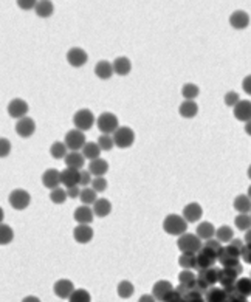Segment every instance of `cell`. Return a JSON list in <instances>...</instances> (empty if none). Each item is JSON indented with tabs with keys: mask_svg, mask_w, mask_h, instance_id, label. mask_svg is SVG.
Here are the masks:
<instances>
[{
	"mask_svg": "<svg viewBox=\"0 0 251 302\" xmlns=\"http://www.w3.org/2000/svg\"><path fill=\"white\" fill-rule=\"evenodd\" d=\"M163 230L169 236H180V234L186 232L188 222L178 214H169L163 220Z\"/></svg>",
	"mask_w": 251,
	"mask_h": 302,
	"instance_id": "6da1fadb",
	"label": "cell"
},
{
	"mask_svg": "<svg viewBox=\"0 0 251 302\" xmlns=\"http://www.w3.org/2000/svg\"><path fill=\"white\" fill-rule=\"evenodd\" d=\"M114 144L120 149H129L135 142V132L128 126H120L112 134Z\"/></svg>",
	"mask_w": 251,
	"mask_h": 302,
	"instance_id": "7a4b0ae2",
	"label": "cell"
},
{
	"mask_svg": "<svg viewBox=\"0 0 251 302\" xmlns=\"http://www.w3.org/2000/svg\"><path fill=\"white\" fill-rule=\"evenodd\" d=\"M202 239L196 234H191V232H183L178 236V240H177V246L182 252H198L200 248H202Z\"/></svg>",
	"mask_w": 251,
	"mask_h": 302,
	"instance_id": "3957f363",
	"label": "cell"
},
{
	"mask_svg": "<svg viewBox=\"0 0 251 302\" xmlns=\"http://www.w3.org/2000/svg\"><path fill=\"white\" fill-rule=\"evenodd\" d=\"M95 115H93L92 110L88 108H81L73 115V124H74V129H80L82 132L90 130L93 126H95Z\"/></svg>",
	"mask_w": 251,
	"mask_h": 302,
	"instance_id": "277c9868",
	"label": "cell"
},
{
	"mask_svg": "<svg viewBox=\"0 0 251 302\" xmlns=\"http://www.w3.org/2000/svg\"><path fill=\"white\" fill-rule=\"evenodd\" d=\"M8 202L11 204V208L16 211H24L26 210L31 203V196L28 190L25 189H14L11 190V194L8 197Z\"/></svg>",
	"mask_w": 251,
	"mask_h": 302,
	"instance_id": "5b68a950",
	"label": "cell"
},
{
	"mask_svg": "<svg viewBox=\"0 0 251 302\" xmlns=\"http://www.w3.org/2000/svg\"><path fill=\"white\" fill-rule=\"evenodd\" d=\"M95 124L98 126V129L101 130V134H114L118 127H120V121L118 116L110 114V112H104L98 116V120L95 121Z\"/></svg>",
	"mask_w": 251,
	"mask_h": 302,
	"instance_id": "8992f818",
	"label": "cell"
},
{
	"mask_svg": "<svg viewBox=\"0 0 251 302\" xmlns=\"http://www.w3.org/2000/svg\"><path fill=\"white\" fill-rule=\"evenodd\" d=\"M64 142L68 150H81L86 144V135L80 129H72L70 132H67Z\"/></svg>",
	"mask_w": 251,
	"mask_h": 302,
	"instance_id": "52a82bcc",
	"label": "cell"
},
{
	"mask_svg": "<svg viewBox=\"0 0 251 302\" xmlns=\"http://www.w3.org/2000/svg\"><path fill=\"white\" fill-rule=\"evenodd\" d=\"M28 110H30V106H28V102H26L25 100H22V98H14V100H11L10 104H8V107H6L8 115H10L11 118H14V120H19V118H22V116H26Z\"/></svg>",
	"mask_w": 251,
	"mask_h": 302,
	"instance_id": "ba28073f",
	"label": "cell"
},
{
	"mask_svg": "<svg viewBox=\"0 0 251 302\" xmlns=\"http://www.w3.org/2000/svg\"><path fill=\"white\" fill-rule=\"evenodd\" d=\"M34 132H36V122L33 118L22 116L16 122V134L20 138H30L34 135Z\"/></svg>",
	"mask_w": 251,
	"mask_h": 302,
	"instance_id": "9c48e42d",
	"label": "cell"
},
{
	"mask_svg": "<svg viewBox=\"0 0 251 302\" xmlns=\"http://www.w3.org/2000/svg\"><path fill=\"white\" fill-rule=\"evenodd\" d=\"M88 60V54L86 50L80 48V46H73V48H70L67 52V62L70 64L72 67H76L80 68L82 66H86Z\"/></svg>",
	"mask_w": 251,
	"mask_h": 302,
	"instance_id": "30bf717a",
	"label": "cell"
},
{
	"mask_svg": "<svg viewBox=\"0 0 251 302\" xmlns=\"http://www.w3.org/2000/svg\"><path fill=\"white\" fill-rule=\"evenodd\" d=\"M203 216V208L198 203H190L183 208V218L188 224H197Z\"/></svg>",
	"mask_w": 251,
	"mask_h": 302,
	"instance_id": "8fae6325",
	"label": "cell"
},
{
	"mask_svg": "<svg viewBox=\"0 0 251 302\" xmlns=\"http://www.w3.org/2000/svg\"><path fill=\"white\" fill-rule=\"evenodd\" d=\"M93 234H95V232H93V228L90 225H84V224H80L73 230V237H74V240L78 244H88V242H92Z\"/></svg>",
	"mask_w": 251,
	"mask_h": 302,
	"instance_id": "7c38bea8",
	"label": "cell"
},
{
	"mask_svg": "<svg viewBox=\"0 0 251 302\" xmlns=\"http://www.w3.org/2000/svg\"><path fill=\"white\" fill-rule=\"evenodd\" d=\"M74 220L78 224H84V225H90L93 218H95V214H93V210L90 208L88 204H81L80 208L74 210V214H73Z\"/></svg>",
	"mask_w": 251,
	"mask_h": 302,
	"instance_id": "4fadbf2b",
	"label": "cell"
},
{
	"mask_svg": "<svg viewBox=\"0 0 251 302\" xmlns=\"http://www.w3.org/2000/svg\"><path fill=\"white\" fill-rule=\"evenodd\" d=\"M64 162L67 168H73V169H84L86 166V158L80 150H70L67 152V155L64 156Z\"/></svg>",
	"mask_w": 251,
	"mask_h": 302,
	"instance_id": "5bb4252c",
	"label": "cell"
},
{
	"mask_svg": "<svg viewBox=\"0 0 251 302\" xmlns=\"http://www.w3.org/2000/svg\"><path fill=\"white\" fill-rule=\"evenodd\" d=\"M230 25L236 30H244L250 25V14L246 11L238 10L230 16Z\"/></svg>",
	"mask_w": 251,
	"mask_h": 302,
	"instance_id": "9a60e30c",
	"label": "cell"
},
{
	"mask_svg": "<svg viewBox=\"0 0 251 302\" xmlns=\"http://www.w3.org/2000/svg\"><path fill=\"white\" fill-rule=\"evenodd\" d=\"M54 294L60 299H68V296L72 294V292L74 290V284L68 279H59L54 284Z\"/></svg>",
	"mask_w": 251,
	"mask_h": 302,
	"instance_id": "2e32d148",
	"label": "cell"
},
{
	"mask_svg": "<svg viewBox=\"0 0 251 302\" xmlns=\"http://www.w3.org/2000/svg\"><path fill=\"white\" fill-rule=\"evenodd\" d=\"M112 68H114V73L118 76H128L132 72V62L129 58L120 56L112 62Z\"/></svg>",
	"mask_w": 251,
	"mask_h": 302,
	"instance_id": "e0dca14e",
	"label": "cell"
},
{
	"mask_svg": "<svg viewBox=\"0 0 251 302\" xmlns=\"http://www.w3.org/2000/svg\"><path fill=\"white\" fill-rule=\"evenodd\" d=\"M59 178H60V183L64 184L66 188L78 184V182H80V169L67 168L64 170H60L59 172Z\"/></svg>",
	"mask_w": 251,
	"mask_h": 302,
	"instance_id": "ac0fdd59",
	"label": "cell"
},
{
	"mask_svg": "<svg viewBox=\"0 0 251 302\" xmlns=\"http://www.w3.org/2000/svg\"><path fill=\"white\" fill-rule=\"evenodd\" d=\"M232 108H234V116H236V120H239L242 122L250 121V118H251V101H239Z\"/></svg>",
	"mask_w": 251,
	"mask_h": 302,
	"instance_id": "d6986e66",
	"label": "cell"
},
{
	"mask_svg": "<svg viewBox=\"0 0 251 302\" xmlns=\"http://www.w3.org/2000/svg\"><path fill=\"white\" fill-rule=\"evenodd\" d=\"M93 214H95L96 217L100 218H104L107 217L108 214L112 212V203L108 202L107 198H96L95 202H93Z\"/></svg>",
	"mask_w": 251,
	"mask_h": 302,
	"instance_id": "ffe728a7",
	"label": "cell"
},
{
	"mask_svg": "<svg viewBox=\"0 0 251 302\" xmlns=\"http://www.w3.org/2000/svg\"><path fill=\"white\" fill-rule=\"evenodd\" d=\"M42 184L46 189H54L60 184V178H59V170L58 169H46L42 174Z\"/></svg>",
	"mask_w": 251,
	"mask_h": 302,
	"instance_id": "44dd1931",
	"label": "cell"
},
{
	"mask_svg": "<svg viewBox=\"0 0 251 302\" xmlns=\"http://www.w3.org/2000/svg\"><path fill=\"white\" fill-rule=\"evenodd\" d=\"M87 170L92 174V176H95V177L106 176L107 170H108V163L104 160V158L98 156V158H95V160H90Z\"/></svg>",
	"mask_w": 251,
	"mask_h": 302,
	"instance_id": "7402d4cb",
	"label": "cell"
},
{
	"mask_svg": "<svg viewBox=\"0 0 251 302\" xmlns=\"http://www.w3.org/2000/svg\"><path fill=\"white\" fill-rule=\"evenodd\" d=\"M178 114H180L183 118L191 120V118L197 116V114H198V106H197V102H196L194 100H186V101H183V102L180 104Z\"/></svg>",
	"mask_w": 251,
	"mask_h": 302,
	"instance_id": "603a6c76",
	"label": "cell"
},
{
	"mask_svg": "<svg viewBox=\"0 0 251 302\" xmlns=\"http://www.w3.org/2000/svg\"><path fill=\"white\" fill-rule=\"evenodd\" d=\"M34 11H36V16L42 19H46V18H52L53 12H54V5L52 0H39L36 2V6H34Z\"/></svg>",
	"mask_w": 251,
	"mask_h": 302,
	"instance_id": "cb8c5ba5",
	"label": "cell"
},
{
	"mask_svg": "<svg viewBox=\"0 0 251 302\" xmlns=\"http://www.w3.org/2000/svg\"><path fill=\"white\" fill-rule=\"evenodd\" d=\"M214 232H216V228L211 222H202V224L197 225L196 236L202 240H208V239H211V237H214Z\"/></svg>",
	"mask_w": 251,
	"mask_h": 302,
	"instance_id": "d4e9b609",
	"label": "cell"
},
{
	"mask_svg": "<svg viewBox=\"0 0 251 302\" xmlns=\"http://www.w3.org/2000/svg\"><path fill=\"white\" fill-rule=\"evenodd\" d=\"M172 288H174V285H172L169 280H158V282H155V285L152 287V296L155 299L162 300L164 298V294L169 293Z\"/></svg>",
	"mask_w": 251,
	"mask_h": 302,
	"instance_id": "484cf974",
	"label": "cell"
},
{
	"mask_svg": "<svg viewBox=\"0 0 251 302\" xmlns=\"http://www.w3.org/2000/svg\"><path fill=\"white\" fill-rule=\"evenodd\" d=\"M95 74L106 81V79H110L114 74V68H112V64L108 60H100L96 66H95Z\"/></svg>",
	"mask_w": 251,
	"mask_h": 302,
	"instance_id": "4316f807",
	"label": "cell"
},
{
	"mask_svg": "<svg viewBox=\"0 0 251 302\" xmlns=\"http://www.w3.org/2000/svg\"><path fill=\"white\" fill-rule=\"evenodd\" d=\"M81 150H82L81 154L84 155V158H87V160H95V158H98L102 152L98 146V142H86Z\"/></svg>",
	"mask_w": 251,
	"mask_h": 302,
	"instance_id": "83f0119b",
	"label": "cell"
},
{
	"mask_svg": "<svg viewBox=\"0 0 251 302\" xmlns=\"http://www.w3.org/2000/svg\"><path fill=\"white\" fill-rule=\"evenodd\" d=\"M214 237L216 239L220 242V244H228L232 237H234V231H232V228L231 226H228V225H222L218 230H216V232H214Z\"/></svg>",
	"mask_w": 251,
	"mask_h": 302,
	"instance_id": "f1b7e54d",
	"label": "cell"
},
{
	"mask_svg": "<svg viewBox=\"0 0 251 302\" xmlns=\"http://www.w3.org/2000/svg\"><path fill=\"white\" fill-rule=\"evenodd\" d=\"M196 273L192 272V270H188V268H183V272L178 274V282L180 284H184L188 288H194L196 287Z\"/></svg>",
	"mask_w": 251,
	"mask_h": 302,
	"instance_id": "f546056e",
	"label": "cell"
},
{
	"mask_svg": "<svg viewBox=\"0 0 251 302\" xmlns=\"http://www.w3.org/2000/svg\"><path fill=\"white\" fill-rule=\"evenodd\" d=\"M205 300L208 302H225L226 300V294L224 292V288H208L206 293L203 294Z\"/></svg>",
	"mask_w": 251,
	"mask_h": 302,
	"instance_id": "4dcf8cb0",
	"label": "cell"
},
{
	"mask_svg": "<svg viewBox=\"0 0 251 302\" xmlns=\"http://www.w3.org/2000/svg\"><path fill=\"white\" fill-rule=\"evenodd\" d=\"M232 204H234V210H236L238 212H250V210H251V202H250V197H248V196H245V194L238 196L236 198H234Z\"/></svg>",
	"mask_w": 251,
	"mask_h": 302,
	"instance_id": "1f68e13d",
	"label": "cell"
},
{
	"mask_svg": "<svg viewBox=\"0 0 251 302\" xmlns=\"http://www.w3.org/2000/svg\"><path fill=\"white\" fill-rule=\"evenodd\" d=\"M14 239V231L10 225H5L4 222L0 224V245H10Z\"/></svg>",
	"mask_w": 251,
	"mask_h": 302,
	"instance_id": "d6a6232c",
	"label": "cell"
},
{
	"mask_svg": "<svg viewBox=\"0 0 251 302\" xmlns=\"http://www.w3.org/2000/svg\"><path fill=\"white\" fill-rule=\"evenodd\" d=\"M67 152H68V149H67L64 141H62V142L54 141L52 144V148H50V155L54 158V160H60V158H64L67 155Z\"/></svg>",
	"mask_w": 251,
	"mask_h": 302,
	"instance_id": "836d02e7",
	"label": "cell"
},
{
	"mask_svg": "<svg viewBox=\"0 0 251 302\" xmlns=\"http://www.w3.org/2000/svg\"><path fill=\"white\" fill-rule=\"evenodd\" d=\"M116 292H118V296H120V298L129 299V298H132V294H134V292H135L134 284H132L130 280H121V282L118 284Z\"/></svg>",
	"mask_w": 251,
	"mask_h": 302,
	"instance_id": "e575fe53",
	"label": "cell"
},
{
	"mask_svg": "<svg viewBox=\"0 0 251 302\" xmlns=\"http://www.w3.org/2000/svg\"><path fill=\"white\" fill-rule=\"evenodd\" d=\"M216 262H217V260H216L214 258L208 256V254L202 252V251H198V252L196 254V268H197V270H198V268H210V266H212Z\"/></svg>",
	"mask_w": 251,
	"mask_h": 302,
	"instance_id": "d590c367",
	"label": "cell"
},
{
	"mask_svg": "<svg viewBox=\"0 0 251 302\" xmlns=\"http://www.w3.org/2000/svg\"><path fill=\"white\" fill-rule=\"evenodd\" d=\"M234 288L248 298L251 294V279L250 278H240V279L238 278L236 282H234Z\"/></svg>",
	"mask_w": 251,
	"mask_h": 302,
	"instance_id": "8d00e7d4",
	"label": "cell"
},
{
	"mask_svg": "<svg viewBox=\"0 0 251 302\" xmlns=\"http://www.w3.org/2000/svg\"><path fill=\"white\" fill-rule=\"evenodd\" d=\"M78 198L81 200L82 204H93V202L96 200V190L92 189V188H88V186H86V188L81 189L80 197H78Z\"/></svg>",
	"mask_w": 251,
	"mask_h": 302,
	"instance_id": "74e56055",
	"label": "cell"
},
{
	"mask_svg": "<svg viewBox=\"0 0 251 302\" xmlns=\"http://www.w3.org/2000/svg\"><path fill=\"white\" fill-rule=\"evenodd\" d=\"M182 94L184 100H196L200 94V88H198V86H196L192 82H188L182 87Z\"/></svg>",
	"mask_w": 251,
	"mask_h": 302,
	"instance_id": "f35d334b",
	"label": "cell"
},
{
	"mask_svg": "<svg viewBox=\"0 0 251 302\" xmlns=\"http://www.w3.org/2000/svg\"><path fill=\"white\" fill-rule=\"evenodd\" d=\"M196 254L194 252H182V256L178 258L180 266L188 268V270H194L196 268Z\"/></svg>",
	"mask_w": 251,
	"mask_h": 302,
	"instance_id": "ab89813d",
	"label": "cell"
},
{
	"mask_svg": "<svg viewBox=\"0 0 251 302\" xmlns=\"http://www.w3.org/2000/svg\"><path fill=\"white\" fill-rule=\"evenodd\" d=\"M68 300H72V302H90L92 300V296H90V293L87 292V290H84V288H74L73 292H72V294L68 296Z\"/></svg>",
	"mask_w": 251,
	"mask_h": 302,
	"instance_id": "60d3db41",
	"label": "cell"
},
{
	"mask_svg": "<svg viewBox=\"0 0 251 302\" xmlns=\"http://www.w3.org/2000/svg\"><path fill=\"white\" fill-rule=\"evenodd\" d=\"M67 192H66V189H62V188H54V189H52V192H50V200L54 203V204H62V203H66L67 202Z\"/></svg>",
	"mask_w": 251,
	"mask_h": 302,
	"instance_id": "b9f144b4",
	"label": "cell"
},
{
	"mask_svg": "<svg viewBox=\"0 0 251 302\" xmlns=\"http://www.w3.org/2000/svg\"><path fill=\"white\" fill-rule=\"evenodd\" d=\"M234 224H236V228L240 230V231H246L250 230L251 226V218H250V214L248 212H240L236 220H234Z\"/></svg>",
	"mask_w": 251,
	"mask_h": 302,
	"instance_id": "7bdbcfd3",
	"label": "cell"
},
{
	"mask_svg": "<svg viewBox=\"0 0 251 302\" xmlns=\"http://www.w3.org/2000/svg\"><path fill=\"white\" fill-rule=\"evenodd\" d=\"M98 146L101 150H112L115 148L114 144V138L110 134H102L100 138H98Z\"/></svg>",
	"mask_w": 251,
	"mask_h": 302,
	"instance_id": "ee69618b",
	"label": "cell"
},
{
	"mask_svg": "<svg viewBox=\"0 0 251 302\" xmlns=\"http://www.w3.org/2000/svg\"><path fill=\"white\" fill-rule=\"evenodd\" d=\"M107 180L104 178V176H100V177H95V178H92V183H90V186H92V189H95L96 192H104V190L107 189Z\"/></svg>",
	"mask_w": 251,
	"mask_h": 302,
	"instance_id": "f6af8a7d",
	"label": "cell"
},
{
	"mask_svg": "<svg viewBox=\"0 0 251 302\" xmlns=\"http://www.w3.org/2000/svg\"><path fill=\"white\" fill-rule=\"evenodd\" d=\"M183 300H188V302H202V300H205V299H203V294L200 292H197L196 288H192V290H190L183 296Z\"/></svg>",
	"mask_w": 251,
	"mask_h": 302,
	"instance_id": "bcb514c9",
	"label": "cell"
},
{
	"mask_svg": "<svg viewBox=\"0 0 251 302\" xmlns=\"http://www.w3.org/2000/svg\"><path fill=\"white\" fill-rule=\"evenodd\" d=\"M224 101H225V104H226L228 107H234V106H236V104L240 101V96H239L238 92H228V93L225 94Z\"/></svg>",
	"mask_w": 251,
	"mask_h": 302,
	"instance_id": "7dc6e473",
	"label": "cell"
},
{
	"mask_svg": "<svg viewBox=\"0 0 251 302\" xmlns=\"http://www.w3.org/2000/svg\"><path fill=\"white\" fill-rule=\"evenodd\" d=\"M11 154V142L8 138H0V158H6Z\"/></svg>",
	"mask_w": 251,
	"mask_h": 302,
	"instance_id": "c3c4849f",
	"label": "cell"
},
{
	"mask_svg": "<svg viewBox=\"0 0 251 302\" xmlns=\"http://www.w3.org/2000/svg\"><path fill=\"white\" fill-rule=\"evenodd\" d=\"M90 183H92V174H90L88 170L81 169V170H80V182H78V184L82 186V188H86V186H88Z\"/></svg>",
	"mask_w": 251,
	"mask_h": 302,
	"instance_id": "681fc988",
	"label": "cell"
},
{
	"mask_svg": "<svg viewBox=\"0 0 251 302\" xmlns=\"http://www.w3.org/2000/svg\"><path fill=\"white\" fill-rule=\"evenodd\" d=\"M162 300H166V302H178V300H183V298H182V294H180L176 288H172L169 293L164 294V298H163Z\"/></svg>",
	"mask_w": 251,
	"mask_h": 302,
	"instance_id": "f907efd6",
	"label": "cell"
},
{
	"mask_svg": "<svg viewBox=\"0 0 251 302\" xmlns=\"http://www.w3.org/2000/svg\"><path fill=\"white\" fill-rule=\"evenodd\" d=\"M18 2V6L24 11H30V10H34L36 2L38 0H16Z\"/></svg>",
	"mask_w": 251,
	"mask_h": 302,
	"instance_id": "816d5d0a",
	"label": "cell"
},
{
	"mask_svg": "<svg viewBox=\"0 0 251 302\" xmlns=\"http://www.w3.org/2000/svg\"><path fill=\"white\" fill-rule=\"evenodd\" d=\"M66 192H67V197H68V198H78V197H80V192H81V188H80V184L67 186Z\"/></svg>",
	"mask_w": 251,
	"mask_h": 302,
	"instance_id": "f5cc1de1",
	"label": "cell"
},
{
	"mask_svg": "<svg viewBox=\"0 0 251 302\" xmlns=\"http://www.w3.org/2000/svg\"><path fill=\"white\" fill-rule=\"evenodd\" d=\"M240 258L244 259V262L251 264V251H250V244L242 245V248H240Z\"/></svg>",
	"mask_w": 251,
	"mask_h": 302,
	"instance_id": "db71d44e",
	"label": "cell"
},
{
	"mask_svg": "<svg viewBox=\"0 0 251 302\" xmlns=\"http://www.w3.org/2000/svg\"><path fill=\"white\" fill-rule=\"evenodd\" d=\"M226 300H232V302H244V300H246V296H244V294L239 293L238 290H234L232 293L226 294Z\"/></svg>",
	"mask_w": 251,
	"mask_h": 302,
	"instance_id": "11a10c76",
	"label": "cell"
},
{
	"mask_svg": "<svg viewBox=\"0 0 251 302\" xmlns=\"http://www.w3.org/2000/svg\"><path fill=\"white\" fill-rule=\"evenodd\" d=\"M205 246H210L211 250H214V251H218V248L222 246V244L218 242L216 237H211V239H208L206 242H205Z\"/></svg>",
	"mask_w": 251,
	"mask_h": 302,
	"instance_id": "9f6ffc18",
	"label": "cell"
},
{
	"mask_svg": "<svg viewBox=\"0 0 251 302\" xmlns=\"http://www.w3.org/2000/svg\"><path fill=\"white\" fill-rule=\"evenodd\" d=\"M242 87H244V92L245 93H251V76H246L245 79H244V82H242Z\"/></svg>",
	"mask_w": 251,
	"mask_h": 302,
	"instance_id": "6f0895ef",
	"label": "cell"
},
{
	"mask_svg": "<svg viewBox=\"0 0 251 302\" xmlns=\"http://www.w3.org/2000/svg\"><path fill=\"white\" fill-rule=\"evenodd\" d=\"M176 290H177V292H178V293L182 294V298H183V296H184V294H186L188 292H190L191 288H188V287H186V285H184V284H178V287H177Z\"/></svg>",
	"mask_w": 251,
	"mask_h": 302,
	"instance_id": "680465c9",
	"label": "cell"
},
{
	"mask_svg": "<svg viewBox=\"0 0 251 302\" xmlns=\"http://www.w3.org/2000/svg\"><path fill=\"white\" fill-rule=\"evenodd\" d=\"M146 300H148V302H154L155 298H154L152 294H143V296L140 298V302H146Z\"/></svg>",
	"mask_w": 251,
	"mask_h": 302,
	"instance_id": "91938a15",
	"label": "cell"
},
{
	"mask_svg": "<svg viewBox=\"0 0 251 302\" xmlns=\"http://www.w3.org/2000/svg\"><path fill=\"white\" fill-rule=\"evenodd\" d=\"M24 302H39V298H36V296H26L24 299Z\"/></svg>",
	"mask_w": 251,
	"mask_h": 302,
	"instance_id": "94428289",
	"label": "cell"
},
{
	"mask_svg": "<svg viewBox=\"0 0 251 302\" xmlns=\"http://www.w3.org/2000/svg\"><path fill=\"white\" fill-rule=\"evenodd\" d=\"M4 218H5V211H4L2 208H0V224H2V222H4Z\"/></svg>",
	"mask_w": 251,
	"mask_h": 302,
	"instance_id": "6125c7cd",
	"label": "cell"
}]
</instances>
